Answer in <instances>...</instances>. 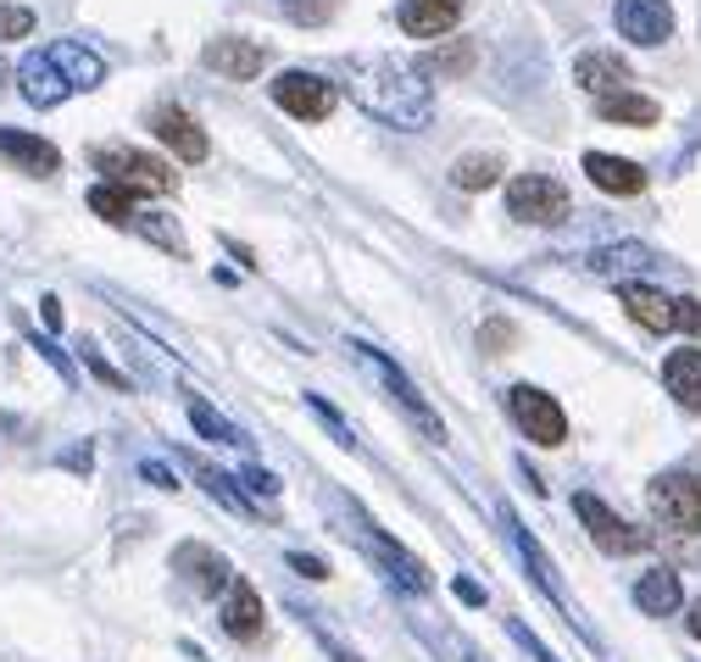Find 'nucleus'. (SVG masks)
<instances>
[{
    "instance_id": "nucleus-1",
    "label": "nucleus",
    "mask_w": 701,
    "mask_h": 662,
    "mask_svg": "<svg viewBox=\"0 0 701 662\" xmlns=\"http://www.w3.org/2000/svg\"><path fill=\"white\" fill-rule=\"evenodd\" d=\"M339 79H345V95L357 101L368 118H379L385 129L418 134L435 118V95H429L418 62H402V57H345Z\"/></svg>"
},
{
    "instance_id": "nucleus-2",
    "label": "nucleus",
    "mask_w": 701,
    "mask_h": 662,
    "mask_svg": "<svg viewBox=\"0 0 701 662\" xmlns=\"http://www.w3.org/2000/svg\"><path fill=\"white\" fill-rule=\"evenodd\" d=\"M95 173H106V184H118L129 195H173L179 190L173 162H162L151 151H134V145H101L95 151Z\"/></svg>"
},
{
    "instance_id": "nucleus-3",
    "label": "nucleus",
    "mask_w": 701,
    "mask_h": 662,
    "mask_svg": "<svg viewBox=\"0 0 701 662\" xmlns=\"http://www.w3.org/2000/svg\"><path fill=\"white\" fill-rule=\"evenodd\" d=\"M618 301L629 306V317L640 328H651V335H668V328H690V335H701V301H690V295H662L651 284L618 278Z\"/></svg>"
},
{
    "instance_id": "nucleus-4",
    "label": "nucleus",
    "mask_w": 701,
    "mask_h": 662,
    "mask_svg": "<svg viewBox=\"0 0 701 662\" xmlns=\"http://www.w3.org/2000/svg\"><path fill=\"white\" fill-rule=\"evenodd\" d=\"M568 212H573V195L551 173H518L507 184V217H518V223L557 228V223H568Z\"/></svg>"
},
{
    "instance_id": "nucleus-5",
    "label": "nucleus",
    "mask_w": 701,
    "mask_h": 662,
    "mask_svg": "<svg viewBox=\"0 0 701 662\" xmlns=\"http://www.w3.org/2000/svg\"><path fill=\"white\" fill-rule=\"evenodd\" d=\"M646 501H651V518L673 534H701V473H657L646 485Z\"/></svg>"
},
{
    "instance_id": "nucleus-6",
    "label": "nucleus",
    "mask_w": 701,
    "mask_h": 662,
    "mask_svg": "<svg viewBox=\"0 0 701 662\" xmlns=\"http://www.w3.org/2000/svg\"><path fill=\"white\" fill-rule=\"evenodd\" d=\"M350 352H357V357H363V368H368V374H374V379H379L396 401H402V413L424 429V440H429V446H446V424H440V413L424 401V390H418V385H413V379H407V374L385 357V352H374V346H350Z\"/></svg>"
},
{
    "instance_id": "nucleus-7",
    "label": "nucleus",
    "mask_w": 701,
    "mask_h": 662,
    "mask_svg": "<svg viewBox=\"0 0 701 662\" xmlns=\"http://www.w3.org/2000/svg\"><path fill=\"white\" fill-rule=\"evenodd\" d=\"M267 95H273V106H284L295 123H323V118L334 112V101H339V90H334L323 73H306V68L278 73V79L267 84Z\"/></svg>"
},
{
    "instance_id": "nucleus-8",
    "label": "nucleus",
    "mask_w": 701,
    "mask_h": 662,
    "mask_svg": "<svg viewBox=\"0 0 701 662\" xmlns=\"http://www.w3.org/2000/svg\"><path fill=\"white\" fill-rule=\"evenodd\" d=\"M573 512H579L585 534L596 540V551H607V557H629V551H646V546H651V534H646V529L623 523V518H618L601 496H590V490H579V496H573Z\"/></svg>"
},
{
    "instance_id": "nucleus-9",
    "label": "nucleus",
    "mask_w": 701,
    "mask_h": 662,
    "mask_svg": "<svg viewBox=\"0 0 701 662\" xmlns=\"http://www.w3.org/2000/svg\"><path fill=\"white\" fill-rule=\"evenodd\" d=\"M507 413L512 424L535 440V446H562L568 440V413L557 407V396L535 390V385H512L507 390Z\"/></svg>"
},
{
    "instance_id": "nucleus-10",
    "label": "nucleus",
    "mask_w": 701,
    "mask_h": 662,
    "mask_svg": "<svg viewBox=\"0 0 701 662\" xmlns=\"http://www.w3.org/2000/svg\"><path fill=\"white\" fill-rule=\"evenodd\" d=\"M612 29L629 45L651 51V45L673 40V7H668V0H612Z\"/></svg>"
},
{
    "instance_id": "nucleus-11",
    "label": "nucleus",
    "mask_w": 701,
    "mask_h": 662,
    "mask_svg": "<svg viewBox=\"0 0 701 662\" xmlns=\"http://www.w3.org/2000/svg\"><path fill=\"white\" fill-rule=\"evenodd\" d=\"M151 129H156V140L173 151V162H206V156H212L206 129H201L184 106H156V112H151Z\"/></svg>"
},
{
    "instance_id": "nucleus-12",
    "label": "nucleus",
    "mask_w": 701,
    "mask_h": 662,
    "mask_svg": "<svg viewBox=\"0 0 701 662\" xmlns=\"http://www.w3.org/2000/svg\"><path fill=\"white\" fill-rule=\"evenodd\" d=\"M201 62L212 68V73H223V79H234V84H251L256 73H262V62H267V51L256 45V40H240V34H217L206 51H201Z\"/></svg>"
},
{
    "instance_id": "nucleus-13",
    "label": "nucleus",
    "mask_w": 701,
    "mask_h": 662,
    "mask_svg": "<svg viewBox=\"0 0 701 662\" xmlns=\"http://www.w3.org/2000/svg\"><path fill=\"white\" fill-rule=\"evenodd\" d=\"M18 90H23V101L40 106V112H51V106H62V101L73 95V84L62 79V68H57L45 51L23 57V68H18Z\"/></svg>"
},
{
    "instance_id": "nucleus-14",
    "label": "nucleus",
    "mask_w": 701,
    "mask_h": 662,
    "mask_svg": "<svg viewBox=\"0 0 701 662\" xmlns=\"http://www.w3.org/2000/svg\"><path fill=\"white\" fill-rule=\"evenodd\" d=\"M573 84H579L585 95H596V101L623 95V90H629V62H623L618 51H585V57L573 62Z\"/></svg>"
},
{
    "instance_id": "nucleus-15",
    "label": "nucleus",
    "mask_w": 701,
    "mask_h": 662,
    "mask_svg": "<svg viewBox=\"0 0 701 662\" xmlns=\"http://www.w3.org/2000/svg\"><path fill=\"white\" fill-rule=\"evenodd\" d=\"M0 156H7L18 173H29V179H51L62 167V151L51 140H40V134H23V129H0Z\"/></svg>"
},
{
    "instance_id": "nucleus-16",
    "label": "nucleus",
    "mask_w": 701,
    "mask_h": 662,
    "mask_svg": "<svg viewBox=\"0 0 701 662\" xmlns=\"http://www.w3.org/2000/svg\"><path fill=\"white\" fill-rule=\"evenodd\" d=\"M463 7H468V0H402L396 23H402L413 40H440V34H451V29H457Z\"/></svg>"
},
{
    "instance_id": "nucleus-17",
    "label": "nucleus",
    "mask_w": 701,
    "mask_h": 662,
    "mask_svg": "<svg viewBox=\"0 0 701 662\" xmlns=\"http://www.w3.org/2000/svg\"><path fill=\"white\" fill-rule=\"evenodd\" d=\"M501 523H507V540L518 546V557L529 562L535 584H540V590H546V595H551V601H557L562 612H573V607H568V595H562V584H557V562L546 557V546H540V540H535V534H529V529H524L518 518H512V507H501Z\"/></svg>"
},
{
    "instance_id": "nucleus-18",
    "label": "nucleus",
    "mask_w": 701,
    "mask_h": 662,
    "mask_svg": "<svg viewBox=\"0 0 701 662\" xmlns=\"http://www.w3.org/2000/svg\"><path fill=\"white\" fill-rule=\"evenodd\" d=\"M585 179L607 195H640L646 190V167L629 156H607V151H585Z\"/></svg>"
},
{
    "instance_id": "nucleus-19",
    "label": "nucleus",
    "mask_w": 701,
    "mask_h": 662,
    "mask_svg": "<svg viewBox=\"0 0 701 662\" xmlns=\"http://www.w3.org/2000/svg\"><path fill=\"white\" fill-rule=\"evenodd\" d=\"M662 385L668 396L684 407V413H701V352L695 346H679L662 357Z\"/></svg>"
},
{
    "instance_id": "nucleus-20",
    "label": "nucleus",
    "mask_w": 701,
    "mask_h": 662,
    "mask_svg": "<svg viewBox=\"0 0 701 662\" xmlns=\"http://www.w3.org/2000/svg\"><path fill=\"white\" fill-rule=\"evenodd\" d=\"M45 57L62 68V79H68L73 90H95V84L106 79V62H101L84 40H57V45H45Z\"/></svg>"
},
{
    "instance_id": "nucleus-21",
    "label": "nucleus",
    "mask_w": 701,
    "mask_h": 662,
    "mask_svg": "<svg viewBox=\"0 0 701 662\" xmlns=\"http://www.w3.org/2000/svg\"><path fill=\"white\" fill-rule=\"evenodd\" d=\"M173 568H179V573H190L201 595H217V590H228V584H234V568H228L217 551H206V546H179V551H173Z\"/></svg>"
},
{
    "instance_id": "nucleus-22",
    "label": "nucleus",
    "mask_w": 701,
    "mask_h": 662,
    "mask_svg": "<svg viewBox=\"0 0 701 662\" xmlns=\"http://www.w3.org/2000/svg\"><path fill=\"white\" fill-rule=\"evenodd\" d=\"M634 607H640L646 618H673V612L684 607V584H679V573H673V568H651V573H640V584H634Z\"/></svg>"
},
{
    "instance_id": "nucleus-23",
    "label": "nucleus",
    "mask_w": 701,
    "mask_h": 662,
    "mask_svg": "<svg viewBox=\"0 0 701 662\" xmlns=\"http://www.w3.org/2000/svg\"><path fill=\"white\" fill-rule=\"evenodd\" d=\"M223 629H228L234 640H256V634H262V595H256V584L240 579V573H234L228 601H223Z\"/></svg>"
},
{
    "instance_id": "nucleus-24",
    "label": "nucleus",
    "mask_w": 701,
    "mask_h": 662,
    "mask_svg": "<svg viewBox=\"0 0 701 662\" xmlns=\"http://www.w3.org/2000/svg\"><path fill=\"white\" fill-rule=\"evenodd\" d=\"M585 267L618 284V273H646V267H657V251H651V245L623 240V245H601V251H590V256H585Z\"/></svg>"
},
{
    "instance_id": "nucleus-25",
    "label": "nucleus",
    "mask_w": 701,
    "mask_h": 662,
    "mask_svg": "<svg viewBox=\"0 0 701 662\" xmlns=\"http://www.w3.org/2000/svg\"><path fill=\"white\" fill-rule=\"evenodd\" d=\"M596 118H601V123L651 129V123L662 118V106H657V101H646V95H634V90H623V95H607V101H596Z\"/></svg>"
},
{
    "instance_id": "nucleus-26",
    "label": "nucleus",
    "mask_w": 701,
    "mask_h": 662,
    "mask_svg": "<svg viewBox=\"0 0 701 662\" xmlns=\"http://www.w3.org/2000/svg\"><path fill=\"white\" fill-rule=\"evenodd\" d=\"M501 156H485V151H474V156H457L451 162V184L463 190V195H479V190H490V184H501Z\"/></svg>"
},
{
    "instance_id": "nucleus-27",
    "label": "nucleus",
    "mask_w": 701,
    "mask_h": 662,
    "mask_svg": "<svg viewBox=\"0 0 701 662\" xmlns=\"http://www.w3.org/2000/svg\"><path fill=\"white\" fill-rule=\"evenodd\" d=\"M474 62H479V45H474V40H440V51L424 57V73H435V79H463Z\"/></svg>"
},
{
    "instance_id": "nucleus-28",
    "label": "nucleus",
    "mask_w": 701,
    "mask_h": 662,
    "mask_svg": "<svg viewBox=\"0 0 701 662\" xmlns=\"http://www.w3.org/2000/svg\"><path fill=\"white\" fill-rule=\"evenodd\" d=\"M90 212L106 217V223H118V228H129V223L140 217V212H134V195L118 190V184H95V190H90Z\"/></svg>"
},
{
    "instance_id": "nucleus-29",
    "label": "nucleus",
    "mask_w": 701,
    "mask_h": 662,
    "mask_svg": "<svg viewBox=\"0 0 701 662\" xmlns=\"http://www.w3.org/2000/svg\"><path fill=\"white\" fill-rule=\"evenodd\" d=\"M190 424H195V435H201V440H217V446H245V435H240L228 418H217L206 401H190Z\"/></svg>"
},
{
    "instance_id": "nucleus-30",
    "label": "nucleus",
    "mask_w": 701,
    "mask_h": 662,
    "mask_svg": "<svg viewBox=\"0 0 701 662\" xmlns=\"http://www.w3.org/2000/svg\"><path fill=\"white\" fill-rule=\"evenodd\" d=\"M278 12L301 29H323L334 12H339V0H278Z\"/></svg>"
},
{
    "instance_id": "nucleus-31",
    "label": "nucleus",
    "mask_w": 701,
    "mask_h": 662,
    "mask_svg": "<svg viewBox=\"0 0 701 662\" xmlns=\"http://www.w3.org/2000/svg\"><path fill=\"white\" fill-rule=\"evenodd\" d=\"M195 473H201V485H206V496H212V501H223L228 512H251V501L234 490V479H228V473H217V468H206V462H195Z\"/></svg>"
},
{
    "instance_id": "nucleus-32",
    "label": "nucleus",
    "mask_w": 701,
    "mask_h": 662,
    "mask_svg": "<svg viewBox=\"0 0 701 662\" xmlns=\"http://www.w3.org/2000/svg\"><path fill=\"white\" fill-rule=\"evenodd\" d=\"M518 346V328L507 323V317H490V323H479V352L485 357H507Z\"/></svg>"
},
{
    "instance_id": "nucleus-33",
    "label": "nucleus",
    "mask_w": 701,
    "mask_h": 662,
    "mask_svg": "<svg viewBox=\"0 0 701 662\" xmlns=\"http://www.w3.org/2000/svg\"><path fill=\"white\" fill-rule=\"evenodd\" d=\"M134 228L140 234H151L162 251H173V256H184V234H179V223H167L162 212H145V217H134Z\"/></svg>"
},
{
    "instance_id": "nucleus-34",
    "label": "nucleus",
    "mask_w": 701,
    "mask_h": 662,
    "mask_svg": "<svg viewBox=\"0 0 701 662\" xmlns=\"http://www.w3.org/2000/svg\"><path fill=\"white\" fill-rule=\"evenodd\" d=\"M29 34H34V12L29 7H0V45L29 40Z\"/></svg>"
},
{
    "instance_id": "nucleus-35",
    "label": "nucleus",
    "mask_w": 701,
    "mask_h": 662,
    "mask_svg": "<svg viewBox=\"0 0 701 662\" xmlns=\"http://www.w3.org/2000/svg\"><path fill=\"white\" fill-rule=\"evenodd\" d=\"M84 368H90L101 385H112V390H129V374H118V368H112V363H106L95 346H84Z\"/></svg>"
},
{
    "instance_id": "nucleus-36",
    "label": "nucleus",
    "mask_w": 701,
    "mask_h": 662,
    "mask_svg": "<svg viewBox=\"0 0 701 662\" xmlns=\"http://www.w3.org/2000/svg\"><path fill=\"white\" fill-rule=\"evenodd\" d=\"M306 407H312V413H317V418H323L334 435H339V446H357V435H350V424H345V418H339V413H334L323 396H306Z\"/></svg>"
},
{
    "instance_id": "nucleus-37",
    "label": "nucleus",
    "mask_w": 701,
    "mask_h": 662,
    "mask_svg": "<svg viewBox=\"0 0 701 662\" xmlns=\"http://www.w3.org/2000/svg\"><path fill=\"white\" fill-rule=\"evenodd\" d=\"M245 485H251V490H256V496H267V501H273V496H278V479H273V473H267V468H262V462H251V468H245Z\"/></svg>"
},
{
    "instance_id": "nucleus-38",
    "label": "nucleus",
    "mask_w": 701,
    "mask_h": 662,
    "mask_svg": "<svg viewBox=\"0 0 701 662\" xmlns=\"http://www.w3.org/2000/svg\"><path fill=\"white\" fill-rule=\"evenodd\" d=\"M289 568L306 573V579H328V562L323 557H306V551H289Z\"/></svg>"
},
{
    "instance_id": "nucleus-39",
    "label": "nucleus",
    "mask_w": 701,
    "mask_h": 662,
    "mask_svg": "<svg viewBox=\"0 0 701 662\" xmlns=\"http://www.w3.org/2000/svg\"><path fill=\"white\" fill-rule=\"evenodd\" d=\"M140 473H145L156 490H179V473H173V468H162V462H140Z\"/></svg>"
},
{
    "instance_id": "nucleus-40",
    "label": "nucleus",
    "mask_w": 701,
    "mask_h": 662,
    "mask_svg": "<svg viewBox=\"0 0 701 662\" xmlns=\"http://www.w3.org/2000/svg\"><path fill=\"white\" fill-rule=\"evenodd\" d=\"M507 629H512V640H518V645H529V651H535V656H540V662H557V656H551V651H546V645H540V640H535V634H529V629H524V623H518V618H512V623H507Z\"/></svg>"
},
{
    "instance_id": "nucleus-41",
    "label": "nucleus",
    "mask_w": 701,
    "mask_h": 662,
    "mask_svg": "<svg viewBox=\"0 0 701 662\" xmlns=\"http://www.w3.org/2000/svg\"><path fill=\"white\" fill-rule=\"evenodd\" d=\"M457 595H463L468 607H485V590H479L474 579H457Z\"/></svg>"
},
{
    "instance_id": "nucleus-42",
    "label": "nucleus",
    "mask_w": 701,
    "mask_h": 662,
    "mask_svg": "<svg viewBox=\"0 0 701 662\" xmlns=\"http://www.w3.org/2000/svg\"><path fill=\"white\" fill-rule=\"evenodd\" d=\"M40 312H45V323H51V328H62V301H57V295H45V301H40Z\"/></svg>"
},
{
    "instance_id": "nucleus-43",
    "label": "nucleus",
    "mask_w": 701,
    "mask_h": 662,
    "mask_svg": "<svg viewBox=\"0 0 701 662\" xmlns=\"http://www.w3.org/2000/svg\"><path fill=\"white\" fill-rule=\"evenodd\" d=\"M690 634H695V640H701V601H695V607H690Z\"/></svg>"
},
{
    "instance_id": "nucleus-44",
    "label": "nucleus",
    "mask_w": 701,
    "mask_h": 662,
    "mask_svg": "<svg viewBox=\"0 0 701 662\" xmlns=\"http://www.w3.org/2000/svg\"><path fill=\"white\" fill-rule=\"evenodd\" d=\"M0 90H7V68H0Z\"/></svg>"
}]
</instances>
